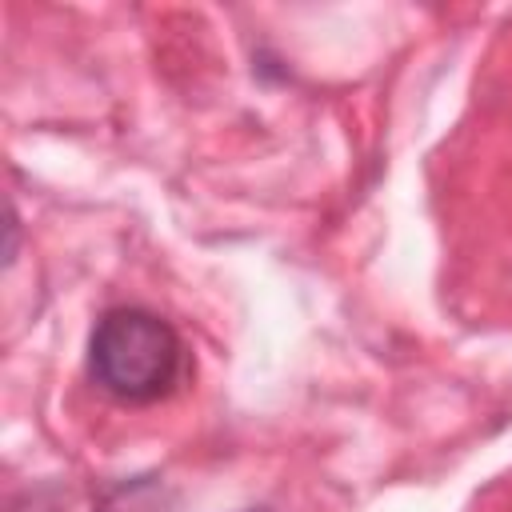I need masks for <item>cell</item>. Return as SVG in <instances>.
<instances>
[{"label": "cell", "instance_id": "2", "mask_svg": "<svg viewBox=\"0 0 512 512\" xmlns=\"http://www.w3.org/2000/svg\"><path fill=\"white\" fill-rule=\"evenodd\" d=\"M240 512H272V508H240Z\"/></svg>", "mask_w": 512, "mask_h": 512}, {"label": "cell", "instance_id": "1", "mask_svg": "<svg viewBox=\"0 0 512 512\" xmlns=\"http://www.w3.org/2000/svg\"><path fill=\"white\" fill-rule=\"evenodd\" d=\"M88 376L120 404H156L184 376V344L148 308H108L88 336Z\"/></svg>", "mask_w": 512, "mask_h": 512}]
</instances>
